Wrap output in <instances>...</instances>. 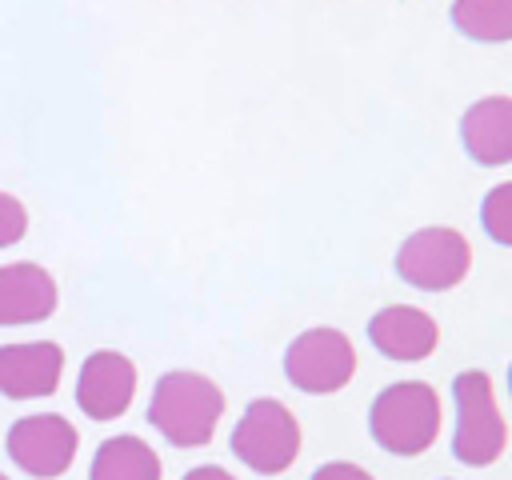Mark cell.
I'll list each match as a JSON object with an SVG mask.
<instances>
[{
	"label": "cell",
	"instance_id": "cell-1",
	"mask_svg": "<svg viewBox=\"0 0 512 480\" xmlns=\"http://www.w3.org/2000/svg\"><path fill=\"white\" fill-rule=\"evenodd\" d=\"M224 416V392L200 372H164L148 400V424L172 448H204Z\"/></svg>",
	"mask_w": 512,
	"mask_h": 480
},
{
	"label": "cell",
	"instance_id": "cell-2",
	"mask_svg": "<svg viewBox=\"0 0 512 480\" xmlns=\"http://www.w3.org/2000/svg\"><path fill=\"white\" fill-rule=\"evenodd\" d=\"M440 392L424 380H396L388 384L368 412L372 440L392 456H420L440 436Z\"/></svg>",
	"mask_w": 512,
	"mask_h": 480
},
{
	"label": "cell",
	"instance_id": "cell-3",
	"mask_svg": "<svg viewBox=\"0 0 512 480\" xmlns=\"http://www.w3.org/2000/svg\"><path fill=\"white\" fill-rule=\"evenodd\" d=\"M452 400H456V432H452V456L468 468H488L504 456L508 448V420L500 412L496 388L488 372L464 368L452 380Z\"/></svg>",
	"mask_w": 512,
	"mask_h": 480
},
{
	"label": "cell",
	"instance_id": "cell-4",
	"mask_svg": "<svg viewBox=\"0 0 512 480\" xmlns=\"http://www.w3.org/2000/svg\"><path fill=\"white\" fill-rule=\"evenodd\" d=\"M232 452L260 476H280L300 456V424L288 404L276 396H260L244 408L232 428Z\"/></svg>",
	"mask_w": 512,
	"mask_h": 480
},
{
	"label": "cell",
	"instance_id": "cell-5",
	"mask_svg": "<svg viewBox=\"0 0 512 480\" xmlns=\"http://www.w3.org/2000/svg\"><path fill=\"white\" fill-rule=\"evenodd\" d=\"M472 268V244L456 228H420L396 248V276L424 292L456 288Z\"/></svg>",
	"mask_w": 512,
	"mask_h": 480
},
{
	"label": "cell",
	"instance_id": "cell-6",
	"mask_svg": "<svg viewBox=\"0 0 512 480\" xmlns=\"http://www.w3.org/2000/svg\"><path fill=\"white\" fill-rule=\"evenodd\" d=\"M284 376L308 396L340 392L356 376V348L340 328H308L288 344Z\"/></svg>",
	"mask_w": 512,
	"mask_h": 480
},
{
	"label": "cell",
	"instance_id": "cell-7",
	"mask_svg": "<svg viewBox=\"0 0 512 480\" xmlns=\"http://www.w3.org/2000/svg\"><path fill=\"white\" fill-rule=\"evenodd\" d=\"M76 428L68 416L60 412H44V416H20L8 428V456L16 468H24L36 480H56L72 468L76 460Z\"/></svg>",
	"mask_w": 512,
	"mask_h": 480
},
{
	"label": "cell",
	"instance_id": "cell-8",
	"mask_svg": "<svg viewBox=\"0 0 512 480\" xmlns=\"http://www.w3.org/2000/svg\"><path fill=\"white\" fill-rule=\"evenodd\" d=\"M136 396V364L124 352H92L76 376V404L92 420H116Z\"/></svg>",
	"mask_w": 512,
	"mask_h": 480
},
{
	"label": "cell",
	"instance_id": "cell-9",
	"mask_svg": "<svg viewBox=\"0 0 512 480\" xmlns=\"http://www.w3.org/2000/svg\"><path fill=\"white\" fill-rule=\"evenodd\" d=\"M368 340L376 352H384L388 360L412 364V360H428L440 344V328L436 320L416 308V304H388L368 320Z\"/></svg>",
	"mask_w": 512,
	"mask_h": 480
},
{
	"label": "cell",
	"instance_id": "cell-10",
	"mask_svg": "<svg viewBox=\"0 0 512 480\" xmlns=\"http://www.w3.org/2000/svg\"><path fill=\"white\" fill-rule=\"evenodd\" d=\"M64 376V352L52 340L4 344L0 348V392L12 400L52 396Z\"/></svg>",
	"mask_w": 512,
	"mask_h": 480
},
{
	"label": "cell",
	"instance_id": "cell-11",
	"mask_svg": "<svg viewBox=\"0 0 512 480\" xmlns=\"http://www.w3.org/2000/svg\"><path fill=\"white\" fill-rule=\"evenodd\" d=\"M464 152L484 168L512 164V96H480L460 116Z\"/></svg>",
	"mask_w": 512,
	"mask_h": 480
},
{
	"label": "cell",
	"instance_id": "cell-12",
	"mask_svg": "<svg viewBox=\"0 0 512 480\" xmlns=\"http://www.w3.org/2000/svg\"><path fill=\"white\" fill-rule=\"evenodd\" d=\"M56 312V280L40 264L0 268V324H36Z\"/></svg>",
	"mask_w": 512,
	"mask_h": 480
},
{
	"label": "cell",
	"instance_id": "cell-13",
	"mask_svg": "<svg viewBox=\"0 0 512 480\" xmlns=\"http://www.w3.org/2000/svg\"><path fill=\"white\" fill-rule=\"evenodd\" d=\"M88 480H160V456L140 436H112L96 448Z\"/></svg>",
	"mask_w": 512,
	"mask_h": 480
},
{
	"label": "cell",
	"instance_id": "cell-14",
	"mask_svg": "<svg viewBox=\"0 0 512 480\" xmlns=\"http://www.w3.org/2000/svg\"><path fill=\"white\" fill-rule=\"evenodd\" d=\"M452 24L468 40L504 44V40H512V0H456Z\"/></svg>",
	"mask_w": 512,
	"mask_h": 480
},
{
	"label": "cell",
	"instance_id": "cell-15",
	"mask_svg": "<svg viewBox=\"0 0 512 480\" xmlns=\"http://www.w3.org/2000/svg\"><path fill=\"white\" fill-rule=\"evenodd\" d=\"M480 224H484V232H488L496 244L512 248V180L488 188V196H484V204H480Z\"/></svg>",
	"mask_w": 512,
	"mask_h": 480
},
{
	"label": "cell",
	"instance_id": "cell-16",
	"mask_svg": "<svg viewBox=\"0 0 512 480\" xmlns=\"http://www.w3.org/2000/svg\"><path fill=\"white\" fill-rule=\"evenodd\" d=\"M24 232H28V212H24V204H20L16 196L0 192V248L16 244Z\"/></svg>",
	"mask_w": 512,
	"mask_h": 480
},
{
	"label": "cell",
	"instance_id": "cell-17",
	"mask_svg": "<svg viewBox=\"0 0 512 480\" xmlns=\"http://www.w3.org/2000/svg\"><path fill=\"white\" fill-rule=\"evenodd\" d=\"M312 480H372V472H364L352 460H328V464H320L312 472Z\"/></svg>",
	"mask_w": 512,
	"mask_h": 480
},
{
	"label": "cell",
	"instance_id": "cell-18",
	"mask_svg": "<svg viewBox=\"0 0 512 480\" xmlns=\"http://www.w3.org/2000/svg\"><path fill=\"white\" fill-rule=\"evenodd\" d=\"M184 480H236V476H232V472H224L220 464H200V468L184 472Z\"/></svg>",
	"mask_w": 512,
	"mask_h": 480
},
{
	"label": "cell",
	"instance_id": "cell-19",
	"mask_svg": "<svg viewBox=\"0 0 512 480\" xmlns=\"http://www.w3.org/2000/svg\"><path fill=\"white\" fill-rule=\"evenodd\" d=\"M508 392H512V364H508Z\"/></svg>",
	"mask_w": 512,
	"mask_h": 480
},
{
	"label": "cell",
	"instance_id": "cell-20",
	"mask_svg": "<svg viewBox=\"0 0 512 480\" xmlns=\"http://www.w3.org/2000/svg\"><path fill=\"white\" fill-rule=\"evenodd\" d=\"M0 480H8V476H4V472H0Z\"/></svg>",
	"mask_w": 512,
	"mask_h": 480
}]
</instances>
